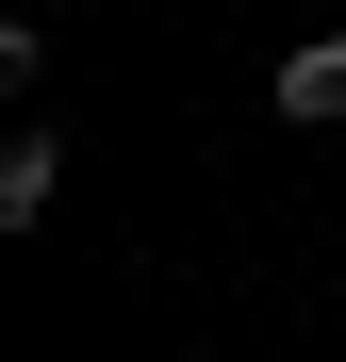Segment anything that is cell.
Instances as JSON below:
<instances>
[{
    "instance_id": "7a4b0ae2",
    "label": "cell",
    "mask_w": 346,
    "mask_h": 362,
    "mask_svg": "<svg viewBox=\"0 0 346 362\" xmlns=\"http://www.w3.org/2000/svg\"><path fill=\"white\" fill-rule=\"evenodd\" d=\"M280 115H297V132H346V33H297V49H280Z\"/></svg>"
},
{
    "instance_id": "6da1fadb",
    "label": "cell",
    "mask_w": 346,
    "mask_h": 362,
    "mask_svg": "<svg viewBox=\"0 0 346 362\" xmlns=\"http://www.w3.org/2000/svg\"><path fill=\"white\" fill-rule=\"evenodd\" d=\"M50 198H67V132H50V115H17V132H0V230H33Z\"/></svg>"
}]
</instances>
